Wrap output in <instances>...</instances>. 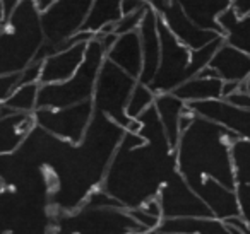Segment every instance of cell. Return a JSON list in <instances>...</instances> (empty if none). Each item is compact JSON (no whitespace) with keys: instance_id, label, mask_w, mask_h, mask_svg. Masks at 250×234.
I'll use <instances>...</instances> for the list:
<instances>
[{"instance_id":"8","label":"cell","mask_w":250,"mask_h":234,"mask_svg":"<svg viewBox=\"0 0 250 234\" xmlns=\"http://www.w3.org/2000/svg\"><path fill=\"white\" fill-rule=\"evenodd\" d=\"M70 234H146L147 231L136 222L129 210L124 207H94L83 205L77 212L63 220Z\"/></svg>"},{"instance_id":"9","label":"cell","mask_w":250,"mask_h":234,"mask_svg":"<svg viewBox=\"0 0 250 234\" xmlns=\"http://www.w3.org/2000/svg\"><path fill=\"white\" fill-rule=\"evenodd\" d=\"M33 115L36 127L43 132L70 145H79L93 121L94 106L91 99L65 108H38Z\"/></svg>"},{"instance_id":"23","label":"cell","mask_w":250,"mask_h":234,"mask_svg":"<svg viewBox=\"0 0 250 234\" xmlns=\"http://www.w3.org/2000/svg\"><path fill=\"white\" fill-rule=\"evenodd\" d=\"M218 24L225 43L250 55V14L238 16L235 9L229 7L219 14Z\"/></svg>"},{"instance_id":"17","label":"cell","mask_w":250,"mask_h":234,"mask_svg":"<svg viewBox=\"0 0 250 234\" xmlns=\"http://www.w3.org/2000/svg\"><path fill=\"white\" fill-rule=\"evenodd\" d=\"M106 58L130 77L139 80L143 72V46H141L139 31L118 36L115 45L106 53Z\"/></svg>"},{"instance_id":"48","label":"cell","mask_w":250,"mask_h":234,"mask_svg":"<svg viewBox=\"0 0 250 234\" xmlns=\"http://www.w3.org/2000/svg\"><path fill=\"white\" fill-rule=\"evenodd\" d=\"M144 2H147V4H149V2H151V0H144Z\"/></svg>"},{"instance_id":"47","label":"cell","mask_w":250,"mask_h":234,"mask_svg":"<svg viewBox=\"0 0 250 234\" xmlns=\"http://www.w3.org/2000/svg\"><path fill=\"white\" fill-rule=\"evenodd\" d=\"M158 234H178V233H158Z\"/></svg>"},{"instance_id":"37","label":"cell","mask_w":250,"mask_h":234,"mask_svg":"<svg viewBox=\"0 0 250 234\" xmlns=\"http://www.w3.org/2000/svg\"><path fill=\"white\" fill-rule=\"evenodd\" d=\"M225 224H228V226L235 227L236 231H238L240 234H250V224L247 222L245 219H242V217H231V219L225 220Z\"/></svg>"},{"instance_id":"18","label":"cell","mask_w":250,"mask_h":234,"mask_svg":"<svg viewBox=\"0 0 250 234\" xmlns=\"http://www.w3.org/2000/svg\"><path fill=\"white\" fill-rule=\"evenodd\" d=\"M36 128L33 113H11L0 120V156H9Z\"/></svg>"},{"instance_id":"38","label":"cell","mask_w":250,"mask_h":234,"mask_svg":"<svg viewBox=\"0 0 250 234\" xmlns=\"http://www.w3.org/2000/svg\"><path fill=\"white\" fill-rule=\"evenodd\" d=\"M231 7L235 9V12L238 16L250 14V0H233Z\"/></svg>"},{"instance_id":"45","label":"cell","mask_w":250,"mask_h":234,"mask_svg":"<svg viewBox=\"0 0 250 234\" xmlns=\"http://www.w3.org/2000/svg\"><path fill=\"white\" fill-rule=\"evenodd\" d=\"M225 234H233V233H231V231L228 229V227H226V233H225Z\"/></svg>"},{"instance_id":"22","label":"cell","mask_w":250,"mask_h":234,"mask_svg":"<svg viewBox=\"0 0 250 234\" xmlns=\"http://www.w3.org/2000/svg\"><path fill=\"white\" fill-rule=\"evenodd\" d=\"M177 2L195 24L221 35L218 18L226 9L231 7L233 0H177Z\"/></svg>"},{"instance_id":"13","label":"cell","mask_w":250,"mask_h":234,"mask_svg":"<svg viewBox=\"0 0 250 234\" xmlns=\"http://www.w3.org/2000/svg\"><path fill=\"white\" fill-rule=\"evenodd\" d=\"M190 188L201 196V200L209 207V210L216 219L225 222L231 217L240 215L236 188H228L212 178H202L199 181L190 183Z\"/></svg>"},{"instance_id":"35","label":"cell","mask_w":250,"mask_h":234,"mask_svg":"<svg viewBox=\"0 0 250 234\" xmlns=\"http://www.w3.org/2000/svg\"><path fill=\"white\" fill-rule=\"evenodd\" d=\"M149 7L147 2L144 0H122V14H134V12L144 11Z\"/></svg>"},{"instance_id":"36","label":"cell","mask_w":250,"mask_h":234,"mask_svg":"<svg viewBox=\"0 0 250 234\" xmlns=\"http://www.w3.org/2000/svg\"><path fill=\"white\" fill-rule=\"evenodd\" d=\"M94 38L98 39V41L101 43V46H103L104 52H110V48L115 45V41H117L118 36L115 35V33H98V35H94Z\"/></svg>"},{"instance_id":"20","label":"cell","mask_w":250,"mask_h":234,"mask_svg":"<svg viewBox=\"0 0 250 234\" xmlns=\"http://www.w3.org/2000/svg\"><path fill=\"white\" fill-rule=\"evenodd\" d=\"M223 86H225V82L219 77L209 76L201 70L195 77L178 86L173 91V94L187 104L197 103V101L223 99Z\"/></svg>"},{"instance_id":"7","label":"cell","mask_w":250,"mask_h":234,"mask_svg":"<svg viewBox=\"0 0 250 234\" xmlns=\"http://www.w3.org/2000/svg\"><path fill=\"white\" fill-rule=\"evenodd\" d=\"M137 82L139 80L130 77L129 74L124 72L120 67H117L108 58H104L100 74H98L96 86H94V111L106 117L108 120H111L124 130L137 132L139 130V121L129 118L125 113L129 98Z\"/></svg>"},{"instance_id":"39","label":"cell","mask_w":250,"mask_h":234,"mask_svg":"<svg viewBox=\"0 0 250 234\" xmlns=\"http://www.w3.org/2000/svg\"><path fill=\"white\" fill-rule=\"evenodd\" d=\"M243 84H238V82H225V86H223V98L229 96L231 93H235L236 89H240Z\"/></svg>"},{"instance_id":"5","label":"cell","mask_w":250,"mask_h":234,"mask_svg":"<svg viewBox=\"0 0 250 234\" xmlns=\"http://www.w3.org/2000/svg\"><path fill=\"white\" fill-rule=\"evenodd\" d=\"M93 0H55L43 9L40 19L45 33V43L36 55L38 62L46 57L69 48L79 41H89L93 35L83 33V24L86 21Z\"/></svg>"},{"instance_id":"40","label":"cell","mask_w":250,"mask_h":234,"mask_svg":"<svg viewBox=\"0 0 250 234\" xmlns=\"http://www.w3.org/2000/svg\"><path fill=\"white\" fill-rule=\"evenodd\" d=\"M21 0H2V4H4V12H5V18L11 14L12 11L16 9V5L19 4Z\"/></svg>"},{"instance_id":"30","label":"cell","mask_w":250,"mask_h":234,"mask_svg":"<svg viewBox=\"0 0 250 234\" xmlns=\"http://www.w3.org/2000/svg\"><path fill=\"white\" fill-rule=\"evenodd\" d=\"M127 210H129L130 215L136 219V222H139L146 231H156L158 227H160L161 220H163V219H160V217L151 215L143 207H136V209H127Z\"/></svg>"},{"instance_id":"44","label":"cell","mask_w":250,"mask_h":234,"mask_svg":"<svg viewBox=\"0 0 250 234\" xmlns=\"http://www.w3.org/2000/svg\"><path fill=\"white\" fill-rule=\"evenodd\" d=\"M146 234H158V231H147Z\"/></svg>"},{"instance_id":"4","label":"cell","mask_w":250,"mask_h":234,"mask_svg":"<svg viewBox=\"0 0 250 234\" xmlns=\"http://www.w3.org/2000/svg\"><path fill=\"white\" fill-rule=\"evenodd\" d=\"M158 31H160L161 39L160 67H158L154 79L147 84L154 94L173 93L178 86L195 77L209 65L216 50L225 41L223 36H219L202 48L190 50L175 38L173 33L161 21L160 16H158Z\"/></svg>"},{"instance_id":"25","label":"cell","mask_w":250,"mask_h":234,"mask_svg":"<svg viewBox=\"0 0 250 234\" xmlns=\"http://www.w3.org/2000/svg\"><path fill=\"white\" fill-rule=\"evenodd\" d=\"M231 162L235 183L250 186V140L236 138L231 144Z\"/></svg>"},{"instance_id":"26","label":"cell","mask_w":250,"mask_h":234,"mask_svg":"<svg viewBox=\"0 0 250 234\" xmlns=\"http://www.w3.org/2000/svg\"><path fill=\"white\" fill-rule=\"evenodd\" d=\"M40 86H42L40 82L19 86L18 89L12 93V96L5 101V104H7L14 113H35V111L38 110Z\"/></svg>"},{"instance_id":"21","label":"cell","mask_w":250,"mask_h":234,"mask_svg":"<svg viewBox=\"0 0 250 234\" xmlns=\"http://www.w3.org/2000/svg\"><path fill=\"white\" fill-rule=\"evenodd\" d=\"M122 16V0H93L81 31L93 36L98 33H113Z\"/></svg>"},{"instance_id":"2","label":"cell","mask_w":250,"mask_h":234,"mask_svg":"<svg viewBox=\"0 0 250 234\" xmlns=\"http://www.w3.org/2000/svg\"><path fill=\"white\" fill-rule=\"evenodd\" d=\"M236 138L228 128L194 113V120L182 132L175 149L178 173L188 185L202 178H212L235 190L231 144Z\"/></svg>"},{"instance_id":"29","label":"cell","mask_w":250,"mask_h":234,"mask_svg":"<svg viewBox=\"0 0 250 234\" xmlns=\"http://www.w3.org/2000/svg\"><path fill=\"white\" fill-rule=\"evenodd\" d=\"M83 205L94 207V209H104V207H122L120 202H118L117 198H113L110 193L104 192L103 188L91 192L89 195L86 196V202H84ZM124 209H125V207H124Z\"/></svg>"},{"instance_id":"33","label":"cell","mask_w":250,"mask_h":234,"mask_svg":"<svg viewBox=\"0 0 250 234\" xmlns=\"http://www.w3.org/2000/svg\"><path fill=\"white\" fill-rule=\"evenodd\" d=\"M42 63L43 62H35L31 65H28L21 72V79H19V86H24V84H36L40 82V74H42Z\"/></svg>"},{"instance_id":"32","label":"cell","mask_w":250,"mask_h":234,"mask_svg":"<svg viewBox=\"0 0 250 234\" xmlns=\"http://www.w3.org/2000/svg\"><path fill=\"white\" fill-rule=\"evenodd\" d=\"M236 196L240 203V217L250 224V186L238 185L236 186Z\"/></svg>"},{"instance_id":"27","label":"cell","mask_w":250,"mask_h":234,"mask_svg":"<svg viewBox=\"0 0 250 234\" xmlns=\"http://www.w3.org/2000/svg\"><path fill=\"white\" fill-rule=\"evenodd\" d=\"M154 99H156V94L153 93V89H151L147 84L137 82L132 91V94H130V98H129V103H127V108H125V113H127L129 118H132V120H137L147 108L153 106Z\"/></svg>"},{"instance_id":"34","label":"cell","mask_w":250,"mask_h":234,"mask_svg":"<svg viewBox=\"0 0 250 234\" xmlns=\"http://www.w3.org/2000/svg\"><path fill=\"white\" fill-rule=\"evenodd\" d=\"M223 99H226L228 103L235 104V106H238V108H245V110H250V91L245 87V84H243L240 89H236L235 93L229 94V96L223 98Z\"/></svg>"},{"instance_id":"15","label":"cell","mask_w":250,"mask_h":234,"mask_svg":"<svg viewBox=\"0 0 250 234\" xmlns=\"http://www.w3.org/2000/svg\"><path fill=\"white\" fill-rule=\"evenodd\" d=\"M208 69L223 82L247 84L250 79V55L223 41L209 62Z\"/></svg>"},{"instance_id":"28","label":"cell","mask_w":250,"mask_h":234,"mask_svg":"<svg viewBox=\"0 0 250 234\" xmlns=\"http://www.w3.org/2000/svg\"><path fill=\"white\" fill-rule=\"evenodd\" d=\"M144 14H146V9H144V11H139V12H134V14L122 16L120 21L115 24L113 33L117 36H122V35H127V33L137 31V29H139V26H141V22H143Z\"/></svg>"},{"instance_id":"6","label":"cell","mask_w":250,"mask_h":234,"mask_svg":"<svg viewBox=\"0 0 250 234\" xmlns=\"http://www.w3.org/2000/svg\"><path fill=\"white\" fill-rule=\"evenodd\" d=\"M104 58H106V52L103 50L101 43L93 36L87 41L83 65L69 80L40 86L38 108H65L84 103V101H91L98 74H100Z\"/></svg>"},{"instance_id":"43","label":"cell","mask_w":250,"mask_h":234,"mask_svg":"<svg viewBox=\"0 0 250 234\" xmlns=\"http://www.w3.org/2000/svg\"><path fill=\"white\" fill-rule=\"evenodd\" d=\"M5 19V12H4V4H2V0H0V22Z\"/></svg>"},{"instance_id":"24","label":"cell","mask_w":250,"mask_h":234,"mask_svg":"<svg viewBox=\"0 0 250 234\" xmlns=\"http://www.w3.org/2000/svg\"><path fill=\"white\" fill-rule=\"evenodd\" d=\"M156 231L178 234H225L226 224L216 217H173L161 220Z\"/></svg>"},{"instance_id":"49","label":"cell","mask_w":250,"mask_h":234,"mask_svg":"<svg viewBox=\"0 0 250 234\" xmlns=\"http://www.w3.org/2000/svg\"><path fill=\"white\" fill-rule=\"evenodd\" d=\"M0 192H2V185H0Z\"/></svg>"},{"instance_id":"31","label":"cell","mask_w":250,"mask_h":234,"mask_svg":"<svg viewBox=\"0 0 250 234\" xmlns=\"http://www.w3.org/2000/svg\"><path fill=\"white\" fill-rule=\"evenodd\" d=\"M19 79H21V72L0 76V103H5L12 96V93L19 87Z\"/></svg>"},{"instance_id":"3","label":"cell","mask_w":250,"mask_h":234,"mask_svg":"<svg viewBox=\"0 0 250 234\" xmlns=\"http://www.w3.org/2000/svg\"><path fill=\"white\" fill-rule=\"evenodd\" d=\"M40 14L35 0H21L0 22V76L22 72L36 60L45 43Z\"/></svg>"},{"instance_id":"46","label":"cell","mask_w":250,"mask_h":234,"mask_svg":"<svg viewBox=\"0 0 250 234\" xmlns=\"http://www.w3.org/2000/svg\"><path fill=\"white\" fill-rule=\"evenodd\" d=\"M245 87H247V89L250 91V82H247V84H245Z\"/></svg>"},{"instance_id":"19","label":"cell","mask_w":250,"mask_h":234,"mask_svg":"<svg viewBox=\"0 0 250 234\" xmlns=\"http://www.w3.org/2000/svg\"><path fill=\"white\" fill-rule=\"evenodd\" d=\"M154 108L158 111L161 123H163L165 134L168 137V142L173 149H177V144L180 140V118L184 113L188 111V104L177 98L173 93L156 94L154 99Z\"/></svg>"},{"instance_id":"42","label":"cell","mask_w":250,"mask_h":234,"mask_svg":"<svg viewBox=\"0 0 250 234\" xmlns=\"http://www.w3.org/2000/svg\"><path fill=\"white\" fill-rule=\"evenodd\" d=\"M35 2H36V5H38L40 11H43V9H46L52 2H55V0H35Z\"/></svg>"},{"instance_id":"1","label":"cell","mask_w":250,"mask_h":234,"mask_svg":"<svg viewBox=\"0 0 250 234\" xmlns=\"http://www.w3.org/2000/svg\"><path fill=\"white\" fill-rule=\"evenodd\" d=\"M178 171L170 142H147L137 132L125 130L101 188L125 209H136L158 196L163 183Z\"/></svg>"},{"instance_id":"16","label":"cell","mask_w":250,"mask_h":234,"mask_svg":"<svg viewBox=\"0 0 250 234\" xmlns=\"http://www.w3.org/2000/svg\"><path fill=\"white\" fill-rule=\"evenodd\" d=\"M141 46H143V72H141L139 82L149 84L154 79L160 67L161 57V39L158 31V14L153 7L146 9V14L139 26Z\"/></svg>"},{"instance_id":"10","label":"cell","mask_w":250,"mask_h":234,"mask_svg":"<svg viewBox=\"0 0 250 234\" xmlns=\"http://www.w3.org/2000/svg\"><path fill=\"white\" fill-rule=\"evenodd\" d=\"M163 219L173 217H214L201 196L190 188L185 178L175 171L158 192Z\"/></svg>"},{"instance_id":"11","label":"cell","mask_w":250,"mask_h":234,"mask_svg":"<svg viewBox=\"0 0 250 234\" xmlns=\"http://www.w3.org/2000/svg\"><path fill=\"white\" fill-rule=\"evenodd\" d=\"M161 18V21L167 24V28L173 33V36L182 43V45L188 46L190 50H199L211 43L212 39L219 38V33L211 31V29H204L199 24H195L187 12L182 9V5L177 0H171L170 4L165 5L160 12H156Z\"/></svg>"},{"instance_id":"41","label":"cell","mask_w":250,"mask_h":234,"mask_svg":"<svg viewBox=\"0 0 250 234\" xmlns=\"http://www.w3.org/2000/svg\"><path fill=\"white\" fill-rule=\"evenodd\" d=\"M11 113H14V111H12L11 108L7 106V104L0 103V120H2V118H5L7 115H11Z\"/></svg>"},{"instance_id":"50","label":"cell","mask_w":250,"mask_h":234,"mask_svg":"<svg viewBox=\"0 0 250 234\" xmlns=\"http://www.w3.org/2000/svg\"><path fill=\"white\" fill-rule=\"evenodd\" d=\"M0 185H2V179H0Z\"/></svg>"},{"instance_id":"12","label":"cell","mask_w":250,"mask_h":234,"mask_svg":"<svg viewBox=\"0 0 250 234\" xmlns=\"http://www.w3.org/2000/svg\"><path fill=\"white\" fill-rule=\"evenodd\" d=\"M188 108L199 117L208 118V120L228 128L238 138L250 140V110L238 108L228 103L226 99L197 101V103H188Z\"/></svg>"},{"instance_id":"14","label":"cell","mask_w":250,"mask_h":234,"mask_svg":"<svg viewBox=\"0 0 250 234\" xmlns=\"http://www.w3.org/2000/svg\"><path fill=\"white\" fill-rule=\"evenodd\" d=\"M86 50L87 41H79L70 45L69 48L60 50V52L46 57L42 63L40 84L45 86V84H59L69 80L83 65Z\"/></svg>"}]
</instances>
